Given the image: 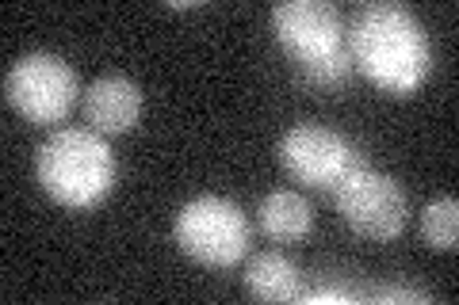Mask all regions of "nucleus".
Segmentation results:
<instances>
[{"label": "nucleus", "mask_w": 459, "mask_h": 305, "mask_svg": "<svg viewBox=\"0 0 459 305\" xmlns=\"http://www.w3.org/2000/svg\"><path fill=\"white\" fill-rule=\"evenodd\" d=\"M177 249L204 267H234L249 249V217L234 199L199 195L172 222Z\"/></svg>", "instance_id": "7ed1b4c3"}, {"label": "nucleus", "mask_w": 459, "mask_h": 305, "mask_svg": "<svg viewBox=\"0 0 459 305\" xmlns=\"http://www.w3.org/2000/svg\"><path fill=\"white\" fill-rule=\"evenodd\" d=\"M307 301H349V294H344V290H318V294H310Z\"/></svg>", "instance_id": "ddd939ff"}, {"label": "nucleus", "mask_w": 459, "mask_h": 305, "mask_svg": "<svg viewBox=\"0 0 459 305\" xmlns=\"http://www.w3.org/2000/svg\"><path fill=\"white\" fill-rule=\"evenodd\" d=\"M333 202L344 225L368 241H394L410 222V202L402 183L371 165L352 168L333 187Z\"/></svg>", "instance_id": "39448f33"}, {"label": "nucleus", "mask_w": 459, "mask_h": 305, "mask_svg": "<svg viewBox=\"0 0 459 305\" xmlns=\"http://www.w3.org/2000/svg\"><path fill=\"white\" fill-rule=\"evenodd\" d=\"M35 172L54 202L69 210H92L115 187V153L104 134L69 126L39 145Z\"/></svg>", "instance_id": "f03ea898"}, {"label": "nucleus", "mask_w": 459, "mask_h": 305, "mask_svg": "<svg viewBox=\"0 0 459 305\" xmlns=\"http://www.w3.org/2000/svg\"><path fill=\"white\" fill-rule=\"evenodd\" d=\"M418 229H421V241L433 252H455V244H459V202L452 195L433 199L421 210Z\"/></svg>", "instance_id": "9b49d317"}, {"label": "nucleus", "mask_w": 459, "mask_h": 305, "mask_svg": "<svg viewBox=\"0 0 459 305\" xmlns=\"http://www.w3.org/2000/svg\"><path fill=\"white\" fill-rule=\"evenodd\" d=\"M272 31L299 69L344 50V23L329 0H283L272 8Z\"/></svg>", "instance_id": "0eeeda50"}, {"label": "nucleus", "mask_w": 459, "mask_h": 305, "mask_svg": "<svg viewBox=\"0 0 459 305\" xmlns=\"http://www.w3.org/2000/svg\"><path fill=\"white\" fill-rule=\"evenodd\" d=\"M256 217H261L264 237L276 241V244H299V241H307L310 229H314V210L299 191H272V195H264Z\"/></svg>", "instance_id": "1a4fd4ad"}, {"label": "nucleus", "mask_w": 459, "mask_h": 305, "mask_svg": "<svg viewBox=\"0 0 459 305\" xmlns=\"http://www.w3.org/2000/svg\"><path fill=\"white\" fill-rule=\"evenodd\" d=\"M349 57L386 96H413L429 77L433 50L421 20L406 4H368L356 12L349 31Z\"/></svg>", "instance_id": "f257e3e1"}, {"label": "nucleus", "mask_w": 459, "mask_h": 305, "mask_svg": "<svg viewBox=\"0 0 459 305\" xmlns=\"http://www.w3.org/2000/svg\"><path fill=\"white\" fill-rule=\"evenodd\" d=\"M81 111L89 130L104 138L126 134L142 123V89L131 77H96L81 92Z\"/></svg>", "instance_id": "6e6552de"}, {"label": "nucleus", "mask_w": 459, "mask_h": 305, "mask_svg": "<svg viewBox=\"0 0 459 305\" xmlns=\"http://www.w3.org/2000/svg\"><path fill=\"white\" fill-rule=\"evenodd\" d=\"M77 72L57 54H27L4 77L8 107L31 126H54L77 107Z\"/></svg>", "instance_id": "20e7f679"}, {"label": "nucleus", "mask_w": 459, "mask_h": 305, "mask_svg": "<svg viewBox=\"0 0 459 305\" xmlns=\"http://www.w3.org/2000/svg\"><path fill=\"white\" fill-rule=\"evenodd\" d=\"M276 153H280L283 172L295 183L314 187V191H329V195H333V187L349 176L352 168L364 165V157L356 153V145L349 138L329 126H314V123L287 130Z\"/></svg>", "instance_id": "423d86ee"}, {"label": "nucleus", "mask_w": 459, "mask_h": 305, "mask_svg": "<svg viewBox=\"0 0 459 305\" xmlns=\"http://www.w3.org/2000/svg\"><path fill=\"white\" fill-rule=\"evenodd\" d=\"M246 294L256 301H295L299 298V267L283 252H256L246 264Z\"/></svg>", "instance_id": "9d476101"}, {"label": "nucleus", "mask_w": 459, "mask_h": 305, "mask_svg": "<svg viewBox=\"0 0 459 305\" xmlns=\"http://www.w3.org/2000/svg\"><path fill=\"white\" fill-rule=\"evenodd\" d=\"M376 301H429L425 290H413V286H383L376 290Z\"/></svg>", "instance_id": "f8f14e48"}]
</instances>
